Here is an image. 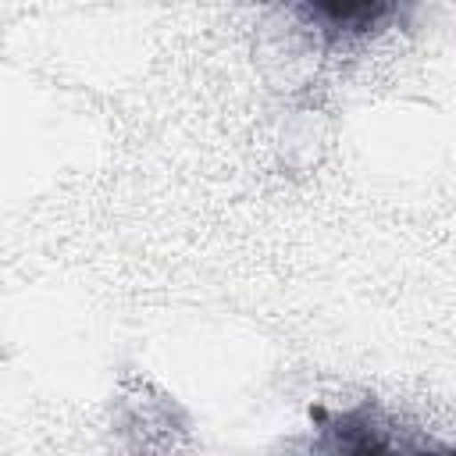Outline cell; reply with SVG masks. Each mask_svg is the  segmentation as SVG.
I'll return each mask as SVG.
<instances>
[{
    "label": "cell",
    "mask_w": 456,
    "mask_h": 456,
    "mask_svg": "<svg viewBox=\"0 0 456 456\" xmlns=\"http://www.w3.org/2000/svg\"><path fill=\"white\" fill-rule=\"evenodd\" d=\"M403 0H289V11L328 46L374 39L399 18Z\"/></svg>",
    "instance_id": "6da1fadb"
},
{
    "label": "cell",
    "mask_w": 456,
    "mask_h": 456,
    "mask_svg": "<svg viewBox=\"0 0 456 456\" xmlns=\"http://www.w3.org/2000/svg\"><path fill=\"white\" fill-rule=\"evenodd\" d=\"M321 424V442L317 449L328 452H388V449H420L417 438H403L399 424L378 410L374 403H360L353 410L338 413H314Z\"/></svg>",
    "instance_id": "7a4b0ae2"
}]
</instances>
